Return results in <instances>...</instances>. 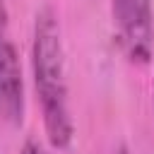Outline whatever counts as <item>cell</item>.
Listing matches in <instances>:
<instances>
[{"mask_svg": "<svg viewBox=\"0 0 154 154\" xmlns=\"http://www.w3.org/2000/svg\"><path fill=\"white\" fill-rule=\"evenodd\" d=\"M116 38L130 63L144 65L154 55V10L152 0H111Z\"/></svg>", "mask_w": 154, "mask_h": 154, "instance_id": "cell-2", "label": "cell"}, {"mask_svg": "<svg viewBox=\"0 0 154 154\" xmlns=\"http://www.w3.org/2000/svg\"><path fill=\"white\" fill-rule=\"evenodd\" d=\"M0 118L10 125H19L24 118V77L5 0H0Z\"/></svg>", "mask_w": 154, "mask_h": 154, "instance_id": "cell-3", "label": "cell"}, {"mask_svg": "<svg viewBox=\"0 0 154 154\" xmlns=\"http://www.w3.org/2000/svg\"><path fill=\"white\" fill-rule=\"evenodd\" d=\"M113 154H128V149H125V147H118V149H116Z\"/></svg>", "mask_w": 154, "mask_h": 154, "instance_id": "cell-5", "label": "cell"}, {"mask_svg": "<svg viewBox=\"0 0 154 154\" xmlns=\"http://www.w3.org/2000/svg\"><path fill=\"white\" fill-rule=\"evenodd\" d=\"M31 70H34V87L43 116L46 137L55 149H65L72 142L75 125L67 108V79H65L60 24L51 7H43L34 22Z\"/></svg>", "mask_w": 154, "mask_h": 154, "instance_id": "cell-1", "label": "cell"}, {"mask_svg": "<svg viewBox=\"0 0 154 154\" xmlns=\"http://www.w3.org/2000/svg\"><path fill=\"white\" fill-rule=\"evenodd\" d=\"M19 154H46V149H43V147H41L36 140H26Z\"/></svg>", "mask_w": 154, "mask_h": 154, "instance_id": "cell-4", "label": "cell"}]
</instances>
